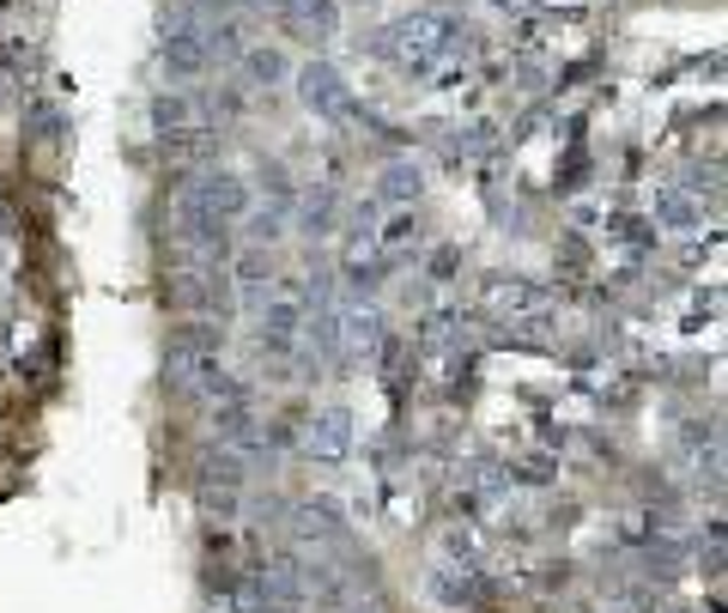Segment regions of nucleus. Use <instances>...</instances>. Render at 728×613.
Returning <instances> with one entry per match:
<instances>
[{"label":"nucleus","mask_w":728,"mask_h":613,"mask_svg":"<svg viewBox=\"0 0 728 613\" xmlns=\"http://www.w3.org/2000/svg\"><path fill=\"white\" fill-rule=\"evenodd\" d=\"M443 31H450L443 19H407V25L395 31V37H407V43H395V49H401V61L407 67H425L431 55H443V43H450Z\"/></svg>","instance_id":"nucleus-1"}]
</instances>
